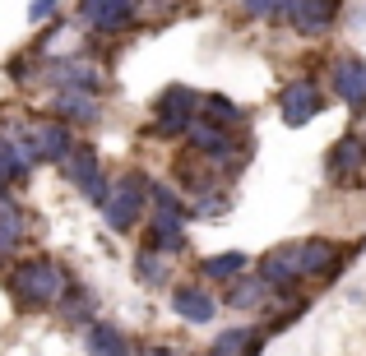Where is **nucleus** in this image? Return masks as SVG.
I'll list each match as a JSON object with an SVG mask.
<instances>
[{"instance_id": "2eb2a0df", "label": "nucleus", "mask_w": 366, "mask_h": 356, "mask_svg": "<svg viewBox=\"0 0 366 356\" xmlns=\"http://www.w3.org/2000/svg\"><path fill=\"white\" fill-rule=\"evenodd\" d=\"M186 139H190V148H199L204 158H227L232 153V134H227V125H218V121H195L190 116L186 125Z\"/></svg>"}, {"instance_id": "4468645a", "label": "nucleus", "mask_w": 366, "mask_h": 356, "mask_svg": "<svg viewBox=\"0 0 366 356\" xmlns=\"http://www.w3.org/2000/svg\"><path fill=\"white\" fill-rule=\"evenodd\" d=\"M51 116H61L65 125H93L98 121V98H93V88H61L51 98Z\"/></svg>"}, {"instance_id": "9d476101", "label": "nucleus", "mask_w": 366, "mask_h": 356, "mask_svg": "<svg viewBox=\"0 0 366 356\" xmlns=\"http://www.w3.org/2000/svg\"><path fill=\"white\" fill-rule=\"evenodd\" d=\"M79 19L93 33H121L134 24V0H79Z\"/></svg>"}, {"instance_id": "f3484780", "label": "nucleus", "mask_w": 366, "mask_h": 356, "mask_svg": "<svg viewBox=\"0 0 366 356\" xmlns=\"http://www.w3.org/2000/svg\"><path fill=\"white\" fill-rule=\"evenodd\" d=\"M84 352L89 356H130V342H125V333L112 329V324H89V329H84Z\"/></svg>"}, {"instance_id": "cd10ccee", "label": "nucleus", "mask_w": 366, "mask_h": 356, "mask_svg": "<svg viewBox=\"0 0 366 356\" xmlns=\"http://www.w3.org/2000/svg\"><path fill=\"white\" fill-rule=\"evenodd\" d=\"M209 356H214V352H209Z\"/></svg>"}, {"instance_id": "a211bd4d", "label": "nucleus", "mask_w": 366, "mask_h": 356, "mask_svg": "<svg viewBox=\"0 0 366 356\" xmlns=\"http://www.w3.org/2000/svg\"><path fill=\"white\" fill-rule=\"evenodd\" d=\"M269 301V283L264 278H242L237 273L232 278V287H227V305H232V310H259V305Z\"/></svg>"}, {"instance_id": "b1692460", "label": "nucleus", "mask_w": 366, "mask_h": 356, "mask_svg": "<svg viewBox=\"0 0 366 356\" xmlns=\"http://www.w3.org/2000/svg\"><path fill=\"white\" fill-rule=\"evenodd\" d=\"M250 19H287V0H242Z\"/></svg>"}, {"instance_id": "7ed1b4c3", "label": "nucleus", "mask_w": 366, "mask_h": 356, "mask_svg": "<svg viewBox=\"0 0 366 356\" xmlns=\"http://www.w3.org/2000/svg\"><path fill=\"white\" fill-rule=\"evenodd\" d=\"M65 180H70L84 199L102 204V195H107V171H102V158H98L93 143H74V148L65 153Z\"/></svg>"}, {"instance_id": "dca6fc26", "label": "nucleus", "mask_w": 366, "mask_h": 356, "mask_svg": "<svg viewBox=\"0 0 366 356\" xmlns=\"http://www.w3.org/2000/svg\"><path fill=\"white\" fill-rule=\"evenodd\" d=\"M172 310H177L186 324H209L218 315V301L204 292V287L190 283V287H177V292H172Z\"/></svg>"}, {"instance_id": "6e6552de", "label": "nucleus", "mask_w": 366, "mask_h": 356, "mask_svg": "<svg viewBox=\"0 0 366 356\" xmlns=\"http://www.w3.org/2000/svg\"><path fill=\"white\" fill-rule=\"evenodd\" d=\"M362 167H366V139H362V134H343V139L334 143L330 153H325V171H330L334 185H348V180H357Z\"/></svg>"}, {"instance_id": "423d86ee", "label": "nucleus", "mask_w": 366, "mask_h": 356, "mask_svg": "<svg viewBox=\"0 0 366 356\" xmlns=\"http://www.w3.org/2000/svg\"><path fill=\"white\" fill-rule=\"evenodd\" d=\"M28 139H33L37 162H65V153L74 148V125H65L61 116H46L28 125Z\"/></svg>"}, {"instance_id": "bb28decb", "label": "nucleus", "mask_w": 366, "mask_h": 356, "mask_svg": "<svg viewBox=\"0 0 366 356\" xmlns=\"http://www.w3.org/2000/svg\"><path fill=\"white\" fill-rule=\"evenodd\" d=\"M144 356H172V352H167V347H149Z\"/></svg>"}, {"instance_id": "20e7f679", "label": "nucleus", "mask_w": 366, "mask_h": 356, "mask_svg": "<svg viewBox=\"0 0 366 356\" xmlns=\"http://www.w3.org/2000/svg\"><path fill=\"white\" fill-rule=\"evenodd\" d=\"M195 111H199V93H190V88H181V83H172V88L158 98V116H153V134H158V139H181Z\"/></svg>"}, {"instance_id": "412c9836", "label": "nucleus", "mask_w": 366, "mask_h": 356, "mask_svg": "<svg viewBox=\"0 0 366 356\" xmlns=\"http://www.w3.org/2000/svg\"><path fill=\"white\" fill-rule=\"evenodd\" d=\"M199 111H204L209 121H218V125L242 121V107H237V102H227L223 93H199Z\"/></svg>"}, {"instance_id": "1a4fd4ad", "label": "nucleus", "mask_w": 366, "mask_h": 356, "mask_svg": "<svg viewBox=\"0 0 366 356\" xmlns=\"http://www.w3.org/2000/svg\"><path fill=\"white\" fill-rule=\"evenodd\" d=\"M330 79H334V98L348 102V107H366V61L357 56H334L330 65Z\"/></svg>"}, {"instance_id": "4be33fe9", "label": "nucleus", "mask_w": 366, "mask_h": 356, "mask_svg": "<svg viewBox=\"0 0 366 356\" xmlns=\"http://www.w3.org/2000/svg\"><path fill=\"white\" fill-rule=\"evenodd\" d=\"M134 273H139V283H149V287H158V283H167V264H162L158 255H153L149 245L139 250V259H134Z\"/></svg>"}, {"instance_id": "f03ea898", "label": "nucleus", "mask_w": 366, "mask_h": 356, "mask_svg": "<svg viewBox=\"0 0 366 356\" xmlns=\"http://www.w3.org/2000/svg\"><path fill=\"white\" fill-rule=\"evenodd\" d=\"M144 199H149V180L144 176H121L117 185L102 195V223L112 232H130L144 213Z\"/></svg>"}, {"instance_id": "0eeeda50", "label": "nucleus", "mask_w": 366, "mask_h": 356, "mask_svg": "<svg viewBox=\"0 0 366 356\" xmlns=\"http://www.w3.org/2000/svg\"><path fill=\"white\" fill-rule=\"evenodd\" d=\"M287 24L306 37H320L339 24V0H287Z\"/></svg>"}, {"instance_id": "5701e85b", "label": "nucleus", "mask_w": 366, "mask_h": 356, "mask_svg": "<svg viewBox=\"0 0 366 356\" xmlns=\"http://www.w3.org/2000/svg\"><path fill=\"white\" fill-rule=\"evenodd\" d=\"M255 338L250 329H227V333H218V342H214V356H246V342Z\"/></svg>"}, {"instance_id": "a878e982", "label": "nucleus", "mask_w": 366, "mask_h": 356, "mask_svg": "<svg viewBox=\"0 0 366 356\" xmlns=\"http://www.w3.org/2000/svg\"><path fill=\"white\" fill-rule=\"evenodd\" d=\"M223 208H227V199H223V195H204V199H199V213H204V218L223 213Z\"/></svg>"}, {"instance_id": "aec40b11", "label": "nucleus", "mask_w": 366, "mask_h": 356, "mask_svg": "<svg viewBox=\"0 0 366 356\" xmlns=\"http://www.w3.org/2000/svg\"><path fill=\"white\" fill-rule=\"evenodd\" d=\"M246 264H250V259L242 255V250H232V255H214V259H204V264H199V273H204L209 283H232L237 273H246Z\"/></svg>"}, {"instance_id": "ddd939ff", "label": "nucleus", "mask_w": 366, "mask_h": 356, "mask_svg": "<svg viewBox=\"0 0 366 356\" xmlns=\"http://www.w3.org/2000/svg\"><path fill=\"white\" fill-rule=\"evenodd\" d=\"M297 259H302V278H330V273H339V264H343L339 245L325 240V236L297 240Z\"/></svg>"}, {"instance_id": "6ab92c4d", "label": "nucleus", "mask_w": 366, "mask_h": 356, "mask_svg": "<svg viewBox=\"0 0 366 356\" xmlns=\"http://www.w3.org/2000/svg\"><path fill=\"white\" fill-rule=\"evenodd\" d=\"M19 240H24V213H19V204L5 199V190H0V259L14 255Z\"/></svg>"}, {"instance_id": "39448f33", "label": "nucleus", "mask_w": 366, "mask_h": 356, "mask_svg": "<svg viewBox=\"0 0 366 356\" xmlns=\"http://www.w3.org/2000/svg\"><path fill=\"white\" fill-rule=\"evenodd\" d=\"M325 111V93L315 79H292L283 88V98H278V116H283V125H292V130H302L306 121H315Z\"/></svg>"}, {"instance_id": "f8f14e48", "label": "nucleus", "mask_w": 366, "mask_h": 356, "mask_svg": "<svg viewBox=\"0 0 366 356\" xmlns=\"http://www.w3.org/2000/svg\"><path fill=\"white\" fill-rule=\"evenodd\" d=\"M42 79L56 88H98V70L89 65V56H56L42 70Z\"/></svg>"}, {"instance_id": "9b49d317", "label": "nucleus", "mask_w": 366, "mask_h": 356, "mask_svg": "<svg viewBox=\"0 0 366 356\" xmlns=\"http://www.w3.org/2000/svg\"><path fill=\"white\" fill-rule=\"evenodd\" d=\"M259 278L269 283V292H292L302 283V259H297V245H278L259 259Z\"/></svg>"}, {"instance_id": "393cba45", "label": "nucleus", "mask_w": 366, "mask_h": 356, "mask_svg": "<svg viewBox=\"0 0 366 356\" xmlns=\"http://www.w3.org/2000/svg\"><path fill=\"white\" fill-rule=\"evenodd\" d=\"M56 5H61V0H33V5H28V24H42V19H51Z\"/></svg>"}, {"instance_id": "f257e3e1", "label": "nucleus", "mask_w": 366, "mask_h": 356, "mask_svg": "<svg viewBox=\"0 0 366 356\" xmlns=\"http://www.w3.org/2000/svg\"><path fill=\"white\" fill-rule=\"evenodd\" d=\"M9 292H14V301L28 305V310H46V305H56L70 292V278H65V268L56 264V259L33 255V259L9 268Z\"/></svg>"}]
</instances>
